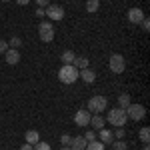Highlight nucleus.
<instances>
[{
	"mask_svg": "<svg viewBox=\"0 0 150 150\" xmlns=\"http://www.w3.org/2000/svg\"><path fill=\"white\" fill-rule=\"evenodd\" d=\"M78 74H80V70L74 64H62V68L58 70V80L62 84H74L78 80Z\"/></svg>",
	"mask_w": 150,
	"mask_h": 150,
	"instance_id": "nucleus-1",
	"label": "nucleus"
},
{
	"mask_svg": "<svg viewBox=\"0 0 150 150\" xmlns=\"http://www.w3.org/2000/svg\"><path fill=\"white\" fill-rule=\"evenodd\" d=\"M106 118H108V124H112L114 128L124 126V124L128 122L126 112H124L122 108H110V110H108V114H106Z\"/></svg>",
	"mask_w": 150,
	"mask_h": 150,
	"instance_id": "nucleus-2",
	"label": "nucleus"
},
{
	"mask_svg": "<svg viewBox=\"0 0 150 150\" xmlns=\"http://www.w3.org/2000/svg\"><path fill=\"white\" fill-rule=\"evenodd\" d=\"M106 108H108V100L98 94V96H92V98L88 100V108H86V110H88L90 114H102Z\"/></svg>",
	"mask_w": 150,
	"mask_h": 150,
	"instance_id": "nucleus-3",
	"label": "nucleus"
},
{
	"mask_svg": "<svg viewBox=\"0 0 150 150\" xmlns=\"http://www.w3.org/2000/svg\"><path fill=\"white\" fill-rule=\"evenodd\" d=\"M124 112H126V118H128V120L138 122V120H142V118L146 116V108H144L142 104H130Z\"/></svg>",
	"mask_w": 150,
	"mask_h": 150,
	"instance_id": "nucleus-4",
	"label": "nucleus"
},
{
	"mask_svg": "<svg viewBox=\"0 0 150 150\" xmlns=\"http://www.w3.org/2000/svg\"><path fill=\"white\" fill-rule=\"evenodd\" d=\"M38 36H40L42 42H52L54 40V26H52V22L38 24Z\"/></svg>",
	"mask_w": 150,
	"mask_h": 150,
	"instance_id": "nucleus-5",
	"label": "nucleus"
},
{
	"mask_svg": "<svg viewBox=\"0 0 150 150\" xmlns=\"http://www.w3.org/2000/svg\"><path fill=\"white\" fill-rule=\"evenodd\" d=\"M108 66H110V70H112L114 74H122V72L126 70V60H124L122 54H112L110 60H108Z\"/></svg>",
	"mask_w": 150,
	"mask_h": 150,
	"instance_id": "nucleus-6",
	"label": "nucleus"
},
{
	"mask_svg": "<svg viewBox=\"0 0 150 150\" xmlns=\"http://www.w3.org/2000/svg\"><path fill=\"white\" fill-rule=\"evenodd\" d=\"M44 12H46V16L50 20H62L64 18V8L60 4H48L44 8Z\"/></svg>",
	"mask_w": 150,
	"mask_h": 150,
	"instance_id": "nucleus-7",
	"label": "nucleus"
},
{
	"mask_svg": "<svg viewBox=\"0 0 150 150\" xmlns=\"http://www.w3.org/2000/svg\"><path fill=\"white\" fill-rule=\"evenodd\" d=\"M90 118H92L90 112H88L86 108H80V110L74 114V124H76V126H80V128H86L88 124H90Z\"/></svg>",
	"mask_w": 150,
	"mask_h": 150,
	"instance_id": "nucleus-8",
	"label": "nucleus"
},
{
	"mask_svg": "<svg viewBox=\"0 0 150 150\" xmlns=\"http://www.w3.org/2000/svg\"><path fill=\"white\" fill-rule=\"evenodd\" d=\"M4 60H6L10 66H14V64L20 62V52H18L16 48H8V50L4 52Z\"/></svg>",
	"mask_w": 150,
	"mask_h": 150,
	"instance_id": "nucleus-9",
	"label": "nucleus"
},
{
	"mask_svg": "<svg viewBox=\"0 0 150 150\" xmlns=\"http://www.w3.org/2000/svg\"><path fill=\"white\" fill-rule=\"evenodd\" d=\"M128 20L132 24H140L144 20V12L140 10V8H130V10H128Z\"/></svg>",
	"mask_w": 150,
	"mask_h": 150,
	"instance_id": "nucleus-10",
	"label": "nucleus"
},
{
	"mask_svg": "<svg viewBox=\"0 0 150 150\" xmlns=\"http://www.w3.org/2000/svg\"><path fill=\"white\" fill-rule=\"evenodd\" d=\"M78 78H82L86 84H92V82L96 80V72H94V70H90V68H84V70H80Z\"/></svg>",
	"mask_w": 150,
	"mask_h": 150,
	"instance_id": "nucleus-11",
	"label": "nucleus"
},
{
	"mask_svg": "<svg viewBox=\"0 0 150 150\" xmlns=\"http://www.w3.org/2000/svg\"><path fill=\"white\" fill-rule=\"evenodd\" d=\"M98 132H100L98 136H100V142H102V144H112V142H114V134H112V130L100 128Z\"/></svg>",
	"mask_w": 150,
	"mask_h": 150,
	"instance_id": "nucleus-12",
	"label": "nucleus"
},
{
	"mask_svg": "<svg viewBox=\"0 0 150 150\" xmlns=\"http://www.w3.org/2000/svg\"><path fill=\"white\" fill-rule=\"evenodd\" d=\"M86 140H84V136H74V138L70 140V148L72 150H84L86 148Z\"/></svg>",
	"mask_w": 150,
	"mask_h": 150,
	"instance_id": "nucleus-13",
	"label": "nucleus"
},
{
	"mask_svg": "<svg viewBox=\"0 0 150 150\" xmlns=\"http://www.w3.org/2000/svg\"><path fill=\"white\" fill-rule=\"evenodd\" d=\"M24 140H26V144H30V146H34L36 142H40V134H38L36 130H28V132L24 134Z\"/></svg>",
	"mask_w": 150,
	"mask_h": 150,
	"instance_id": "nucleus-14",
	"label": "nucleus"
},
{
	"mask_svg": "<svg viewBox=\"0 0 150 150\" xmlns=\"http://www.w3.org/2000/svg\"><path fill=\"white\" fill-rule=\"evenodd\" d=\"M104 124H106V122H104L102 114H94L92 118H90V124H88V126H92L94 130H100V128H104Z\"/></svg>",
	"mask_w": 150,
	"mask_h": 150,
	"instance_id": "nucleus-15",
	"label": "nucleus"
},
{
	"mask_svg": "<svg viewBox=\"0 0 150 150\" xmlns=\"http://www.w3.org/2000/svg\"><path fill=\"white\" fill-rule=\"evenodd\" d=\"M60 60H62V64H74V60H76L74 50H64L62 56H60Z\"/></svg>",
	"mask_w": 150,
	"mask_h": 150,
	"instance_id": "nucleus-16",
	"label": "nucleus"
},
{
	"mask_svg": "<svg viewBox=\"0 0 150 150\" xmlns=\"http://www.w3.org/2000/svg\"><path fill=\"white\" fill-rule=\"evenodd\" d=\"M130 94H126V92H122L120 96H118V108H122V110H126L128 106H130Z\"/></svg>",
	"mask_w": 150,
	"mask_h": 150,
	"instance_id": "nucleus-17",
	"label": "nucleus"
},
{
	"mask_svg": "<svg viewBox=\"0 0 150 150\" xmlns=\"http://www.w3.org/2000/svg\"><path fill=\"white\" fill-rule=\"evenodd\" d=\"M100 8V0H86V12H98Z\"/></svg>",
	"mask_w": 150,
	"mask_h": 150,
	"instance_id": "nucleus-18",
	"label": "nucleus"
},
{
	"mask_svg": "<svg viewBox=\"0 0 150 150\" xmlns=\"http://www.w3.org/2000/svg\"><path fill=\"white\" fill-rule=\"evenodd\" d=\"M74 66H76L78 70L88 68V58H86V56H76V60H74Z\"/></svg>",
	"mask_w": 150,
	"mask_h": 150,
	"instance_id": "nucleus-19",
	"label": "nucleus"
},
{
	"mask_svg": "<svg viewBox=\"0 0 150 150\" xmlns=\"http://www.w3.org/2000/svg\"><path fill=\"white\" fill-rule=\"evenodd\" d=\"M138 138L142 140L144 144H148V142H150V128H148V126L140 128V132H138Z\"/></svg>",
	"mask_w": 150,
	"mask_h": 150,
	"instance_id": "nucleus-20",
	"label": "nucleus"
},
{
	"mask_svg": "<svg viewBox=\"0 0 150 150\" xmlns=\"http://www.w3.org/2000/svg\"><path fill=\"white\" fill-rule=\"evenodd\" d=\"M84 150H104V144L100 142V140H90Z\"/></svg>",
	"mask_w": 150,
	"mask_h": 150,
	"instance_id": "nucleus-21",
	"label": "nucleus"
},
{
	"mask_svg": "<svg viewBox=\"0 0 150 150\" xmlns=\"http://www.w3.org/2000/svg\"><path fill=\"white\" fill-rule=\"evenodd\" d=\"M20 46H22V40H20V36H12L10 42H8V48H16V50H18Z\"/></svg>",
	"mask_w": 150,
	"mask_h": 150,
	"instance_id": "nucleus-22",
	"label": "nucleus"
},
{
	"mask_svg": "<svg viewBox=\"0 0 150 150\" xmlns=\"http://www.w3.org/2000/svg\"><path fill=\"white\" fill-rule=\"evenodd\" d=\"M112 134H114V138H116V140H124V136H126V132H124V126H118L114 132H112Z\"/></svg>",
	"mask_w": 150,
	"mask_h": 150,
	"instance_id": "nucleus-23",
	"label": "nucleus"
},
{
	"mask_svg": "<svg viewBox=\"0 0 150 150\" xmlns=\"http://www.w3.org/2000/svg\"><path fill=\"white\" fill-rule=\"evenodd\" d=\"M112 146H114V150H128V144L124 142V140H114Z\"/></svg>",
	"mask_w": 150,
	"mask_h": 150,
	"instance_id": "nucleus-24",
	"label": "nucleus"
},
{
	"mask_svg": "<svg viewBox=\"0 0 150 150\" xmlns=\"http://www.w3.org/2000/svg\"><path fill=\"white\" fill-rule=\"evenodd\" d=\"M34 150H50V144H48V142H36Z\"/></svg>",
	"mask_w": 150,
	"mask_h": 150,
	"instance_id": "nucleus-25",
	"label": "nucleus"
},
{
	"mask_svg": "<svg viewBox=\"0 0 150 150\" xmlns=\"http://www.w3.org/2000/svg\"><path fill=\"white\" fill-rule=\"evenodd\" d=\"M70 140H72V136H70V134H62V136H60L62 146H70Z\"/></svg>",
	"mask_w": 150,
	"mask_h": 150,
	"instance_id": "nucleus-26",
	"label": "nucleus"
},
{
	"mask_svg": "<svg viewBox=\"0 0 150 150\" xmlns=\"http://www.w3.org/2000/svg\"><path fill=\"white\" fill-rule=\"evenodd\" d=\"M84 140H86V142H90V140H96V134H94V130H86V134H84Z\"/></svg>",
	"mask_w": 150,
	"mask_h": 150,
	"instance_id": "nucleus-27",
	"label": "nucleus"
},
{
	"mask_svg": "<svg viewBox=\"0 0 150 150\" xmlns=\"http://www.w3.org/2000/svg\"><path fill=\"white\" fill-rule=\"evenodd\" d=\"M140 26H142V30H144V32H148V30H150V20L146 18V16H144V20L140 22Z\"/></svg>",
	"mask_w": 150,
	"mask_h": 150,
	"instance_id": "nucleus-28",
	"label": "nucleus"
},
{
	"mask_svg": "<svg viewBox=\"0 0 150 150\" xmlns=\"http://www.w3.org/2000/svg\"><path fill=\"white\" fill-rule=\"evenodd\" d=\"M6 50H8V42H6V40H2V38H0V54H4V52H6Z\"/></svg>",
	"mask_w": 150,
	"mask_h": 150,
	"instance_id": "nucleus-29",
	"label": "nucleus"
},
{
	"mask_svg": "<svg viewBox=\"0 0 150 150\" xmlns=\"http://www.w3.org/2000/svg\"><path fill=\"white\" fill-rule=\"evenodd\" d=\"M34 14L38 16V18H42V16H46V12H44V8H40V6H38V8L34 10Z\"/></svg>",
	"mask_w": 150,
	"mask_h": 150,
	"instance_id": "nucleus-30",
	"label": "nucleus"
},
{
	"mask_svg": "<svg viewBox=\"0 0 150 150\" xmlns=\"http://www.w3.org/2000/svg\"><path fill=\"white\" fill-rule=\"evenodd\" d=\"M36 4H38L40 8H46L48 4H50V0H36Z\"/></svg>",
	"mask_w": 150,
	"mask_h": 150,
	"instance_id": "nucleus-31",
	"label": "nucleus"
},
{
	"mask_svg": "<svg viewBox=\"0 0 150 150\" xmlns=\"http://www.w3.org/2000/svg\"><path fill=\"white\" fill-rule=\"evenodd\" d=\"M20 150H34V146H30V144H26V142H24L22 146H20Z\"/></svg>",
	"mask_w": 150,
	"mask_h": 150,
	"instance_id": "nucleus-32",
	"label": "nucleus"
},
{
	"mask_svg": "<svg viewBox=\"0 0 150 150\" xmlns=\"http://www.w3.org/2000/svg\"><path fill=\"white\" fill-rule=\"evenodd\" d=\"M28 2H30V0H16V4H20V6H26Z\"/></svg>",
	"mask_w": 150,
	"mask_h": 150,
	"instance_id": "nucleus-33",
	"label": "nucleus"
},
{
	"mask_svg": "<svg viewBox=\"0 0 150 150\" xmlns=\"http://www.w3.org/2000/svg\"><path fill=\"white\" fill-rule=\"evenodd\" d=\"M62 150H72V148H70V146H62Z\"/></svg>",
	"mask_w": 150,
	"mask_h": 150,
	"instance_id": "nucleus-34",
	"label": "nucleus"
},
{
	"mask_svg": "<svg viewBox=\"0 0 150 150\" xmlns=\"http://www.w3.org/2000/svg\"><path fill=\"white\" fill-rule=\"evenodd\" d=\"M142 150H150V148H148V144H144V148H142Z\"/></svg>",
	"mask_w": 150,
	"mask_h": 150,
	"instance_id": "nucleus-35",
	"label": "nucleus"
},
{
	"mask_svg": "<svg viewBox=\"0 0 150 150\" xmlns=\"http://www.w3.org/2000/svg\"><path fill=\"white\" fill-rule=\"evenodd\" d=\"M0 2H10V0H0Z\"/></svg>",
	"mask_w": 150,
	"mask_h": 150,
	"instance_id": "nucleus-36",
	"label": "nucleus"
}]
</instances>
